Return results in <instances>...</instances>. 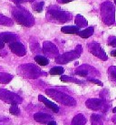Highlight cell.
Listing matches in <instances>:
<instances>
[{
    "instance_id": "d6a6232c",
    "label": "cell",
    "mask_w": 116,
    "mask_h": 125,
    "mask_svg": "<svg viewBox=\"0 0 116 125\" xmlns=\"http://www.w3.org/2000/svg\"><path fill=\"white\" fill-rule=\"evenodd\" d=\"M111 55L113 56V57H116V49H114V50H113L111 52Z\"/></svg>"
},
{
    "instance_id": "ba28073f",
    "label": "cell",
    "mask_w": 116,
    "mask_h": 125,
    "mask_svg": "<svg viewBox=\"0 0 116 125\" xmlns=\"http://www.w3.org/2000/svg\"><path fill=\"white\" fill-rule=\"evenodd\" d=\"M89 51L92 53V55H94L95 57L99 58V59H102V60H106L107 59V55L104 52V50L101 48L100 44L96 43V42H92L90 43L88 45Z\"/></svg>"
},
{
    "instance_id": "603a6c76",
    "label": "cell",
    "mask_w": 116,
    "mask_h": 125,
    "mask_svg": "<svg viewBox=\"0 0 116 125\" xmlns=\"http://www.w3.org/2000/svg\"><path fill=\"white\" fill-rule=\"evenodd\" d=\"M92 119V125H102V118L98 114H92L91 116Z\"/></svg>"
},
{
    "instance_id": "5b68a950",
    "label": "cell",
    "mask_w": 116,
    "mask_h": 125,
    "mask_svg": "<svg viewBox=\"0 0 116 125\" xmlns=\"http://www.w3.org/2000/svg\"><path fill=\"white\" fill-rule=\"evenodd\" d=\"M82 51H83L82 46L78 45L74 51H70V52L65 53L63 55L58 56L57 58L55 59V62L59 63V64H66L69 61H72L74 59L79 58L80 55H81V53H82Z\"/></svg>"
},
{
    "instance_id": "ac0fdd59",
    "label": "cell",
    "mask_w": 116,
    "mask_h": 125,
    "mask_svg": "<svg viewBox=\"0 0 116 125\" xmlns=\"http://www.w3.org/2000/svg\"><path fill=\"white\" fill-rule=\"evenodd\" d=\"M13 79V76L8 74V73L5 72H0V83L2 84H7L10 82Z\"/></svg>"
},
{
    "instance_id": "836d02e7",
    "label": "cell",
    "mask_w": 116,
    "mask_h": 125,
    "mask_svg": "<svg viewBox=\"0 0 116 125\" xmlns=\"http://www.w3.org/2000/svg\"><path fill=\"white\" fill-rule=\"evenodd\" d=\"M47 125H56V122H54V121H52V122H49V123H48Z\"/></svg>"
},
{
    "instance_id": "4dcf8cb0",
    "label": "cell",
    "mask_w": 116,
    "mask_h": 125,
    "mask_svg": "<svg viewBox=\"0 0 116 125\" xmlns=\"http://www.w3.org/2000/svg\"><path fill=\"white\" fill-rule=\"evenodd\" d=\"M4 43H5V42H4L3 40L0 38V49H3V48H4V46H5V44H4Z\"/></svg>"
},
{
    "instance_id": "52a82bcc",
    "label": "cell",
    "mask_w": 116,
    "mask_h": 125,
    "mask_svg": "<svg viewBox=\"0 0 116 125\" xmlns=\"http://www.w3.org/2000/svg\"><path fill=\"white\" fill-rule=\"evenodd\" d=\"M85 105L88 109H91L92 111H101L103 112L107 111L108 108H109V105L107 104V102L104 100H100V99L87 100Z\"/></svg>"
},
{
    "instance_id": "d590c367",
    "label": "cell",
    "mask_w": 116,
    "mask_h": 125,
    "mask_svg": "<svg viewBox=\"0 0 116 125\" xmlns=\"http://www.w3.org/2000/svg\"><path fill=\"white\" fill-rule=\"evenodd\" d=\"M24 1H25V0H17V3L19 4V3H21V2H24Z\"/></svg>"
},
{
    "instance_id": "e575fe53",
    "label": "cell",
    "mask_w": 116,
    "mask_h": 125,
    "mask_svg": "<svg viewBox=\"0 0 116 125\" xmlns=\"http://www.w3.org/2000/svg\"><path fill=\"white\" fill-rule=\"evenodd\" d=\"M113 122L116 124V116H113Z\"/></svg>"
},
{
    "instance_id": "1f68e13d",
    "label": "cell",
    "mask_w": 116,
    "mask_h": 125,
    "mask_svg": "<svg viewBox=\"0 0 116 125\" xmlns=\"http://www.w3.org/2000/svg\"><path fill=\"white\" fill-rule=\"evenodd\" d=\"M71 1H74V0H60V2L63 4H66V3H69V2H71Z\"/></svg>"
},
{
    "instance_id": "9c48e42d",
    "label": "cell",
    "mask_w": 116,
    "mask_h": 125,
    "mask_svg": "<svg viewBox=\"0 0 116 125\" xmlns=\"http://www.w3.org/2000/svg\"><path fill=\"white\" fill-rule=\"evenodd\" d=\"M9 49L13 53H15L16 55L19 56V57H23L26 54V49L25 48V46L20 43V42H13L10 43L9 45Z\"/></svg>"
},
{
    "instance_id": "8992f818",
    "label": "cell",
    "mask_w": 116,
    "mask_h": 125,
    "mask_svg": "<svg viewBox=\"0 0 116 125\" xmlns=\"http://www.w3.org/2000/svg\"><path fill=\"white\" fill-rule=\"evenodd\" d=\"M0 100L12 105L20 104L23 101L22 98L19 95L4 89H0Z\"/></svg>"
},
{
    "instance_id": "7a4b0ae2",
    "label": "cell",
    "mask_w": 116,
    "mask_h": 125,
    "mask_svg": "<svg viewBox=\"0 0 116 125\" xmlns=\"http://www.w3.org/2000/svg\"><path fill=\"white\" fill-rule=\"evenodd\" d=\"M12 14L16 21L19 24L24 25L25 27H31L34 25V21L32 15L28 11L25 10L23 8H20V7L13 8Z\"/></svg>"
},
{
    "instance_id": "d6986e66",
    "label": "cell",
    "mask_w": 116,
    "mask_h": 125,
    "mask_svg": "<svg viewBox=\"0 0 116 125\" xmlns=\"http://www.w3.org/2000/svg\"><path fill=\"white\" fill-rule=\"evenodd\" d=\"M34 60L40 66H46V65H48V63H49L48 59L44 57V56H35L34 57Z\"/></svg>"
},
{
    "instance_id": "8d00e7d4",
    "label": "cell",
    "mask_w": 116,
    "mask_h": 125,
    "mask_svg": "<svg viewBox=\"0 0 116 125\" xmlns=\"http://www.w3.org/2000/svg\"><path fill=\"white\" fill-rule=\"evenodd\" d=\"M113 113H116V107L113 110Z\"/></svg>"
},
{
    "instance_id": "ffe728a7",
    "label": "cell",
    "mask_w": 116,
    "mask_h": 125,
    "mask_svg": "<svg viewBox=\"0 0 116 125\" xmlns=\"http://www.w3.org/2000/svg\"><path fill=\"white\" fill-rule=\"evenodd\" d=\"M75 24L77 25L78 28H83V27L87 26V21L85 20V18H83V17L78 15L75 18Z\"/></svg>"
},
{
    "instance_id": "30bf717a",
    "label": "cell",
    "mask_w": 116,
    "mask_h": 125,
    "mask_svg": "<svg viewBox=\"0 0 116 125\" xmlns=\"http://www.w3.org/2000/svg\"><path fill=\"white\" fill-rule=\"evenodd\" d=\"M43 50H44V54L47 55L48 57H55V55L58 54V49L56 48V46L49 41H46L44 43Z\"/></svg>"
},
{
    "instance_id": "f35d334b",
    "label": "cell",
    "mask_w": 116,
    "mask_h": 125,
    "mask_svg": "<svg viewBox=\"0 0 116 125\" xmlns=\"http://www.w3.org/2000/svg\"><path fill=\"white\" fill-rule=\"evenodd\" d=\"M114 2H115V4H116V0H114Z\"/></svg>"
},
{
    "instance_id": "4316f807",
    "label": "cell",
    "mask_w": 116,
    "mask_h": 125,
    "mask_svg": "<svg viewBox=\"0 0 116 125\" xmlns=\"http://www.w3.org/2000/svg\"><path fill=\"white\" fill-rule=\"evenodd\" d=\"M9 111H10L11 114L13 115H19L20 114V109L18 108L17 105H12L9 109Z\"/></svg>"
},
{
    "instance_id": "7c38bea8",
    "label": "cell",
    "mask_w": 116,
    "mask_h": 125,
    "mask_svg": "<svg viewBox=\"0 0 116 125\" xmlns=\"http://www.w3.org/2000/svg\"><path fill=\"white\" fill-rule=\"evenodd\" d=\"M34 119L35 122L42 123V124H45V123H49L50 122L53 121V117L50 114L47 113H43V112H37L34 115Z\"/></svg>"
},
{
    "instance_id": "44dd1931",
    "label": "cell",
    "mask_w": 116,
    "mask_h": 125,
    "mask_svg": "<svg viewBox=\"0 0 116 125\" xmlns=\"http://www.w3.org/2000/svg\"><path fill=\"white\" fill-rule=\"evenodd\" d=\"M61 80L62 81H65V82H75V83H77V84H82L83 82V81L78 80L77 79H75V78L69 77V76H62Z\"/></svg>"
},
{
    "instance_id": "74e56055",
    "label": "cell",
    "mask_w": 116,
    "mask_h": 125,
    "mask_svg": "<svg viewBox=\"0 0 116 125\" xmlns=\"http://www.w3.org/2000/svg\"><path fill=\"white\" fill-rule=\"evenodd\" d=\"M25 1H30L31 2V1H33V0H25Z\"/></svg>"
},
{
    "instance_id": "3957f363",
    "label": "cell",
    "mask_w": 116,
    "mask_h": 125,
    "mask_svg": "<svg viewBox=\"0 0 116 125\" xmlns=\"http://www.w3.org/2000/svg\"><path fill=\"white\" fill-rule=\"evenodd\" d=\"M19 72L22 76H24L25 78L26 79H36L39 76H41L43 74H45V73H43L41 71V70L37 68V67L34 65V64H25V65H21L19 67Z\"/></svg>"
},
{
    "instance_id": "f546056e",
    "label": "cell",
    "mask_w": 116,
    "mask_h": 125,
    "mask_svg": "<svg viewBox=\"0 0 116 125\" xmlns=\"http://www.w3.org/2000/svg\"><path fill=\"white\" fill-rule=\"evenodd\" d=\"M88 80L89 81H91V82H92V83H95V84H97V85H99V86H102L103 84H102V81H100V80H95V79H88Z\"/></svg>"
},
{
    "instance_id": "4fadbf2b",
    "label": "cell",
    "mask_w": 116,
    "mask_h": 125,
    "mask_svg": "<svg viewBox=\"0 0 116 125\" xmlns=\"http://www.w3.org/2000/svg\"><path fill=\"white\" fill-rule=\"evenodd\" d=\"M38 100H39V101L43 102L47 108L51 109L52 111H54V112H55V113H57L58 111H59V107H58L57 105L55 104L54 102L50 101L49 100H47L46 98H44L43 95H39V96H38Z\"/></svg>"
},
{
    "instance_id": "cb8c5ba5",
    "label": "cell",
    "mask_w": 116,
    "mask_h": 125,
    "mask_svg": "<svg viewBox=\"0 0 116 125\" xmlns=\"http://www.w3.org/2000/svg\"><path fill=\"white\" fill-rule=\"evenodd\" d=\"M64 73V68L62 67H54L50 70V74L51 75H62Z\"/></svg>"
},
{
    "instance_id": "5bb4252c",
    "label": "cell",
    "mask_w": 116,
    "mask_h": 125,
    "mask_svg": "<svg viewBox=\"0 0 116 125\" xmlns=\"http://www.w3.org/2000/svg\"><path fill=\"white\" fill-rule=\"evenodd\" d=\"M0 38L3 40L4 42H7V43H13L16 42V40L17 39V36L13 34V33H1L0 34Z\"/></svg>"
},
{
    "instance_id": "2e32d148",
    "label": "cell",
    "mask_w": 116,
    "mask_h": 125,
    "mask_svg": "<svg viewBox=\"0 0 116 125\" xmlns=\"http://www.w3.org/2000/svg\"><path fill=\"white\" fill-rule=\"evenodd\" d=\"M61 31L65 34H78L79 28L76 26H66L61 28Z\"/></svg>"
},
{
    "instance_id": "277c9868",
    "label": "cell",
    "mask_w": 116,
    "mask_h": 125,
    "mask_svg": "<svg viewBox=\"0 0 116 125\" xmlns=\"http://www.w3.org/2000/svg\"><path fill=\"white\" fill-rule=\"evenodd\" d=\"M102 16L103 22L107 25H112L114 22V7L111 2H105L102 6Z\"/></svg>"
},
{
    "instance_id": "7402d4cb",
    "label": "cell",
    "mask_w": 116,
    "mask_h": 125,
    "mask_svg": "<svg viewBox=\"0 0 116 125\" xmlns=\"http://www.w3.org/2000/svg\"><path fill=\"white\" fill-rule=\"evenodd\" d=\"M0 25H5V26H12L13 20L7 17H5L3 15H0Z\"/></svg>"
},
{
    "instance_id": "9a60e30c",
    "label": "cell",
    "mask_w": 116,
    "mask_h": 125,
    "mask_svg": "<svg viewBox=\"0 0 116 125\" xmlns=\"http://www.w3.org/2000/svg\"><path fill=\"white\" fill-rule=\"evenodd\" d=\"M85 123L86 118L84 117V115L82 113H78L74 117L71 125H85Z\"/></svg>"
},
{
    "instance_id": "8fae6325",
    "label": "cell",
    "mask_w": 116,
    "mask_h": 125,
    "mask_svg": "<svg viewBox=\"0 0 116 125\" xmlns=\"http://www.w3.org/2000/svg\"><path fill=\"white\" fill-rule=\"evenodd\" d=\"M49 14L51 15L53 18H55V20L58 22H66L69 20V14L65 13L64 11H56V10H49Z\"/></svg>"
},
{
    "instance_id": "e0dca14e",
    "label": "cell",
    "mask_w": 116,
    "mask_h": 125,
    "mask_svg": "<svg viewBox=\"0 0 116 125\" xmlns=\"http://www.w3.org/2000/svg\"><path fill=\"white\" fill-rule=\"evenodd\" d=\"M93 30H94L93 27H90V28H87L83 31H80L78 33V35L83 38H88L93 34Z\"/></svg>"
},
{
    "instance_id": "484cf974",
    "label": "cell",
    "mask_w": 116,
    "mask_h": 125,
    "mask_svg": "<svg viewBox=\"0 0 116 125\" xmlns=\"http://www.w3.org/2000/svg\"><path fill=\"white\" fill-rule=\"evenodd\" d=\"M75 74H76V75H79V76H81V77H86L88 75V70H86V69H84V66H83V67H81L79 70H77L75 71Z\"/></svg>"
},
{
    "instance_id": "f1b7e54d",
    "label": "cell",
    "mask_w": 116,
    "mask_h": 125,
    "mask_svg": "<svg viewBox=\"0 0 116 125\" xmlns=\"http://www.w3.org/2000/svg\"><path fill=\"white\" fill-rule=\"evenodd\" d=\"M108 44L112 47H116V38L115 37H110L108 40Z\"/></svg>"
},
{
    "instance_id": "6da1fadb",
    "label": "cell",
    "mask_w": 116,
    "mask_h": 125,
    "mask_svg": "<svg viewBox=\"0 0 116 125\" xmlns=\"http://www.w3.org/2000/svg\"><path fill=\"white\" fill-rule=\"evenodd\" d=\"M45 93L47 94L48 96H50L52 99H54L55 101L63 105H65V106H75L76 105V101L74 98L71 97L68 94L61 92L59 90L48 89L45 90Z\"/></svg>"
},
{
    "instance_id": "d4e9b609",
    "label": "cell",
    "mask_w": 116,
    "mask_h": 125,
    "mask_svg": "<svg viewBox=\"0 0 116 125\" xmlns=\"http://www.w3.org/2000/svg\"><path fill=\"white\" fill-rule=\"evenodd\" d=\"M108 74H109V78L111 80H116V67L112 66L109 68L108 70Z\"/></svg>"
},
{
    "instance_id": "83f0119b",
    "label": "cell",
    "mask_w": 116,
    "mask_h": 125,
    "mask_svg": "<svg viewBox=\"0 0 116 125\" xmlns=\"http://www.w3.org/2000/svg\"><path fill=\"white\" fill-rule=\"evenodd\" d=\"M43 7H44V2H40V3H36L35 5H34L33 8L36 12H41L43 10Z\"/></svg>"
}]
</instances>
